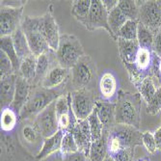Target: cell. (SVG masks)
Wrapping results in <instances>:
<instances>
[{"instance_id":"cell-1","label":"cell","mask_w":161,"mask_h":161,"mask_svg":"<svg viewBox=\"0 0 161 161\" xmlns=\"http://www.w3.org/2000/svg\"><path fill=\"white\" fill-rule=\"evenodd\" d=\"M62 95L64 94L58 88L57 89H46L42 86L35 87L34 89H32L30 97L19 114L20 120L36 118L42 110L48 107Z\"/></svg>"},{"instance_id":"cell-2","label":"cell","mask_w":161,"mask_h":161,"mask_svg":"<svg viewBox=\"0 0 161 161\" xmlns=\"http://www.w3.org/2000/svg\"><path fill=\"white\" fill-rule=\"evenodd\" d=\"M138 132L134 127L116 124L109 131L107 138L108 154L113 156L122 150H133L134 146L139 144Z\"/></svg>"},{"instance_id":"cell-3","label":"cell","mask_w":161,"mask_h":161,"mask_svg":"<svg viewBox=\"0 0 161 161\" xmlns=\"http://www.w3.org/2000/svg\"><path fill=\"white\" fill-rule=\"evenodd\" d=\"M85 55L79 40L71 34H63L60 37L59 46L55 52L58 65L71 69Z\"/></svg>"},{"instance_id":"cell-4","label":"cell","mask_w":161,"mask_h":161,"mask_svg":"<svg viewBox=\"0 0 161 161\" xmlns=\"http://www.w3.org/2000/svg\"><path fill=\"white\" fill-rule=\"evenodd\" d=\"M40 23L41 17H25L20 26L27 39L31 53L36 57L51 50L40 31Z\"/></svg>"},{"instance_id":"cell-5","label":"cell","mask_w":161,"mask_h":161,"mask_svg":"<svg viewBox=\"0 0 161 161\" xmlns=\"http://www.w3.org/2000/svg\"><path fill=\"white\" fill-rule=\"evenodd\" d=\"M116 124L128 126H138L139 110L132 97L121 93L116 102Z\"/></svg>"},{"instance_id":"cell-6","label":"cell","mask_w":161,"mask_h":161,"mask_svg":"<svg viewBox=\"0 0 161 161\" xmlns=\"http://www.w3.org/2000/svg\"><path fill=\"white\" fill-rule=\"evenodd\" d=\"M70 106L77 121L87 120L95 111L96 99L91 91L87 89L75 90L69 93Z\"/></svg>"},{"instance_id":"cell-7","label":"cell","mask_w":161,"mask_h":161,"mask_svg":"<svg viewBox=\"0 0 161 161\" xmlns=\"http://www.w3.org/2000/svg\"><path fill=\"white\" fill-rule=\"evenodd\" d=\"M70 75L76 90L87 89L96 76V65L89 56L84 55L70 69Z\"/></svg>"},{"instance_id":"cell-8","label":"cell","mask_w":161,"mask_h":161,"mask_svg":"<svg viewBox=\"0 0 161 161\" xmlns=\"http://www.w3.org/2000/svg\"><path fill=\"white\" fill-rule=\"evenodd\" d=\"M22 7L5 6L1 7L0 12V33L1 37L12 36L21 26Z\"/></svg>"},{"instance_id":"cell-9","label":"cell","mask_w":161,"mask_h":161,"mask_svg":"<svg viewBox=\"0 0 161 161\" xmlns=\"http://www.w3.org/2000/svg\"><path fill=\"white\" fill-rule=\"evenodd\" d=\"M34 125L43 139L54 135L57 131L60 130L55 110V101L36 117Z\"/></svg>"},{"instance_id":"cell-10","label":"cell","mask_w":161,"mask_h":161,"mask_svg":"<svg viewBox=\"0 0 161 161\" xmlns=\"http://www.w3.org/2000/svg\"><path fill=\"white\" fill-rule=\"evenodd\" d=\"M108 14L109 13L105 10L101 1H99V0H92L89 16H88L86 22L84 23V26L88 30L91 31L98 28H103L112 38L116 40L108 24Z\"/></svg>"},{"instance_id":"cell-11","label":"cell","mask_w":161,"mask_h":161,"mask_svg":"<svg viewBox=\"0 0 161 161\" xmlns=\"http://www.w3.org/2000/svg\"><path fill=\"white\" fill-rule=\"evenodd\" d=\"M40 31L47 42L49 48L56 52L59 46L61 35L59 33L58 24L50 12L46 13L42 17H41Z\"/></svg>"},{"instance_id":"cell-12","label":"cell","mask_w":161,"mask_h":161,"mask_svg":"<svg viewBox=\"0 0 161 161\" xmlns=\"http://www.w3.org/2000/svg\"><path fill=\"white\" fill-rule=\"evenodd\" d=\"M139 19L142 24L151 30H156L161 27V13L157 1H149L139 9Z\"/></svg>"},{"instance_id":"cell-13","label":"cell","mask_w":161,"mask_h":161,"mask_svg":"<svg viewBox=\"0 0 161 161\" xmlns=\"http://www.w3.org/2000/svg\"><path fill=\"white\" fill-rule=\"evenodd\" d=\"M72 135L75 137V140L77 144L79 152L83 153L88 156L92 146V136L90 125L88 123V120L77 121L75 125L70 130Z\"/></svg>"},{"instance_id":"cell-14","label":"cell","mask_w":161,"mask_h":161,"mask_svg":"<svg viewBox=\"0 0 161 161\" xmlns=\"http://www.w3.org/2000/svg\"><path fill=\"white\" fill-rule=\"evenodd\" d=\"M95 110L105 130H110L116 125V102L97 99Z\"/></svg>"},{"instance_id":"cell-15","label":"cell","mask_w":161,"mask_h":161,"mask_svg":"<svg viewBox=\"0 0 161 161\" xmlns=\"http://www.w3.org/2000/svg\"><path fill=\"white\" fill-rule=\"evenodd\" d=\"M31 91H32L31 84L18 75L16 93H14V100H13L10 107L16 111L19 116L21 112L22 108L26 104L29 97H30Z\"/></svg>"},{"instance_id":"cell-16","label":"cell","mask_w":161,"mask_h":161,"mask_svg":"<svg viewBox=\"0 0 161 161\" xmlns=\"http://www.w3.org/2000/svg\"><path fill=\"white\" fill-rule=\"evenodd\" d=\"M98 89L101 98L114 102V99L118 97V83L116 76L110 71H106L99 78Z\"/></svg>"},{"instance_id":"cell-17","label":"cell","mask_w":161,"mask_h":161,"mask_svg":"<svg viewBox=\"0 0 161 161\" xmlns=\"http://www.w3.org/2000/svg\"><path fill=\"white\" fill-rule=\"evenodd\" d=\"M18 80V74H13L4 77H1V84H0V101L1 107L11 106L14 100V93H16Z\"/></svg>"},{"instance_id":"cell-18","label":"cell","mask_w":161,"mask_h":161,"mask_svg":"<svg viewBox=\"0 0 161 161\" xmlns=\"http://www.w3.org/2000/svg\"><path fill=\"white\" fill-rule=\"evenodd\" d=\"M57 62L56 56H55V52L52 50H49L47 52L42 53V55H40L39 57H37V64H36V78H35V82L34 85L38 84V83H42V81L47 76V75L48 74V71L56 67L53 64H55Z\"/></svg>"},{"instance_id":"cell-19","label":"cell","mask_w":161,"mask_h":161,"mask_svg":"<svg viewBox=\"0 0 161 161\" xmlns=\"http://www.w3.org/2000/svg\"><path fill=\"white\" fill-rule=\"evenodd\" d=\"M70 75V69L60 67L59 65L52 68L47 76L43 78L41 86L46 89H57L59 88Z\"/></svg>"},{"instance_id":"cell-20","label":"cell","mask_w":161,"mask_h":161,"mask_svg":"<svg viewBox=\"0 0 161 161\" xmlns=\"http://www.w3.org/2000/svg\"><path fill=\"white\" fill-rule=\"evenodd\" d=\"M63 137H64V132L59 130V131H57L54 135L43 139L42 146L41 147V150L39 153L37 154L36 158L38 160H42L43 158L49 156L53 153L60 152Z\"/></svg>"},{"instance_id":"cell-21","label":"cell","mask_w":161,"mask_h":161,"mask_svg":"<svg viewBox=\"0 0 161 161\" xmlns=\"http://www.w3.org/2000/svg\"><path fill=\"white\" fill-rule=\"evenodd\" d=\"M116 41L118 42L120 56L122 58L123 62L125 63V65L126 66V68L133 66L137 52L140 47L137 41L130 42V41H125L122 39H117Z\"/></svg>"},{"instance_id":"cell-22","label":"cell","mask_w":161,"mask_h":161,"mask_svg":"<svg viewBox=\"0 0 161 161\" xmlns=\"http://www.w3.org/2000/svg\"><path fill=\"white\" fill-rule=\"evenodd\" d=\"M152 61H153L152 50L139 47V50L135 58L134 65L127 68L129 70V74L130 75L133 74L134 75L136 72L135 70H137V74H140V72H143V71H147L152 65Z\"/></svg>"},{"instance_id":"cell-23","label":"cell","mask_w":161,"mask_h":161,"mask_svg":"<svg viewBox=\"0 0 161 161\" xmlns=\"http://www.w3.org/2000/svg\"><path fill=\"white\" fill-rule=\"evenodd\" d=\"M108 131L104 129V133L102 137L92 143L91 149L88 154L89 161H104L105 157L108 154L107 149V138H108Z\"/></svg>"},{"instance_id":"cell-24","label":"cell","mask_w":161,"mask_h":161,"mask_svg":"<svg viewBox=\"0 0 161 161\" xmlns=\"http://www.w3.org/2000/svg\"><path fill=\"white\" fill-rule=\"evenodd\" d=\"M11 37L13 40L14 49H16V51H17V54L19 58L20 62L32 54L30 47H29V45H28L27 39H26L23 31H22L21 27L19 28Z\"/></svg>"},{"instance_id":"cell-25","label":"cell","mask_w":161,"mask_h":161,"mask_svg":"<svg viewBox=\"0 0 161 161\" xmlns=\"http://www.w3.org/2000/svg\"><path fill=\"white\" fill-rule=\"evenodd\" d=\"M36 64H37V57L31 54L21 61L19 70L18 75L28 81L31 85H34L36 78Z\"/></svg>"},{"instance_id":"cell-26","label":"cell","mask_w":161,"mask_h":161,"mask_svg":"<svg viewBox=\"0 0 161 161\" xmlns=\"http://www.w3.org/2000/svg\"><path fill=\"white\" fill-rule=\"evenodd\" d=\"M0 47H1L0 50H2L10 58V60L12 61V64L14 66V71H16V74H18L21 62L17 54L16 49H14L12 37L11 36L1 37V39H0Z\"/></svg>"},{"instance_id":"cell-27","label":"cell","mask_w":161,"mask_h":161,"mask_svg":"<svg viewBox=\"0 0 161 161\" xmlns=\"http://www.w3.org/2000/svg\"><path fill=\"white\" fill-rule=\"evenodd\" d=\"M19 116L18 113L12 109L10 106L2 108L1 116H0V126L4 132H11L17 126Z\"/></svg>"},{"instance_id":"cell-28","label":"cell","mask_w":161,"mask_h":161,"mask_svg":"<svg viewBox=\"0 0 161 161\" xmlns=\"http://www.w3.org/2000/svg\"><path fill=\"white\" fill-rule=\"evenodd\" d=\"M91 3L92 0H76L71 4V14L83 25L89 16Z\"/></svg>"},{"instance_id":"cell-29","label":"cell","mask_w":161,"mask_h":161,"mask_svg":"<svg viewBox=\"0 0 161 161\" xmlns=\"http://www.w3.org/2000/svg\"><path fill=\"white\" fill-rule=\"evenodd\" d=\"M137 42L140 47L153 49L154 36L151 29L146 27L141 22H138V32H137Z\"/></svg>"},{"instance_id":"cell-30","label":"cell","mask_w":161,"mask_h":161,"mask_svg":"<svg viewBox=\"0 0 161 161\" xmlns=\"http://www.w3.org/2000/svg\"><path fill=\"white\" fill-rule=\"evenodd\" d=\"M128 19L124 16V14L121 12V10L117 6L115 9H113L108 14V24L111 29L113 35L115 36L117 40V34L120 31V29L125 25V23Z\"/></svg>"},{"instance_id":"cell-31","label":"cell","mask_w":161,"mask_h":161,"mask_svg":"<svg viewBox=\"0 0 161 161\" xmlns=\"http://www.w3.org/2000/svg\"><path fill=\"white\" fill-rule=\"evenodd\" d=\"M138 90L143 99L147 103H150L157 91V88L153 80L150 76H146L139 82Z\"/></svg>"},{"instance_id":"cell-32","label":"cell","mask_w":161,"mask_h":161,"mask_svg":"<svg viewBox=\"0 0 161 161\" xmlns=\"http://www.w3.org/2000/svg\"><path fill=\"white\" fill-rule=\"evenodd\" d=\"M137 32H138L137 20H127L125 23V25L120 29L118 34H117V39L135 42L137 41Z\"/></svg>"},{"instance_id":"cell-33","label":"cell","mask_w":161,"mask_h":161,"mask_svg":"<svg viewBox=\"0 0 161 161\" xmlns=\"http://www.w3.org/2000/svg\"><path fill=\"white\" fill-rule=\"evenodd\" d=\"M87 120H88V123H89V125H90L92 142H96V141L99 140L104 133V126H103V125H102V123L100 122L96 110L89 116V118H88Z\"/></svg>"},{"instance_id":"cell-34","label":"cell","mask_w":161,"mask_h":161,"mask_svg":"<svg viewBox=\"0 0 161 161\" xmlns=\"http://www.w3.org/2000/svg\"><path fill=\"white\" fill-rule=\"evenodd\" d=\"M118 8L124 14L128 20H137L139 17V10L135 1L131 0H121L119 1Z\"/></svg>"},{"instance_id":"cell-35","label":"cell","mask_w":161,"mask_h":161,"mask_svg":"<svg viewBox=\"0 0 161 161\" xmlns=\"http://www.w3.org/2000/svg\"><path fill=\"white\" fill-rule=\"evenodd\" d=\"M78 152H79V150L77 147V144L75 140L74 135L71 133V131L64 133V137H63L62 145H61V150H60L61 154L63 156H65V155L75 153Z\"/></svg>"},{"instance_id":"cell-36","label":"cell","mask_w":161,"mask_h":161,"mask_svg":"<svg viewBox=\"0 0 161 161\" xmlns=\"http://www.w3.org/2000/svg\"><path fill=\"white\" fill-rule=\"evenodd\" d=\"M21 135L23 140L28 144H37L40 138H42L40 131L34 125H25L21 129Z\"/></svg>"},{"instance_id":"cell-37","label":"cell","mask_w":161,"mask_h":161,"mask_svg":"<svg viewBox=\"0 0 161 161\" xmlns=\"http://www.w3.org/2000/svg\"><path fill=\"white\" fill-rule=\"evenodd\" d=\"M13 74H16V71H14L12 61L2 50H0V75H1V77Z\"/></svg>"},{"instance_id":"cell-38","label":"cell","mask_w":161,"mask_h":161,"mask_svg":"<svg viewBox=\"0 0 161 161\" xmlns=\"http://www.w3.org/2000/svg\"><path fill=\"white\" fill-rule=\"evenodd\" d=\"M142 143L144 144L147 151L151 153H154L158 150L153 133L150 132V131H147V132H144L142 134Z\"/></svg>"},{"instance_id":"cell-39","label":"cell","mask_w":161,"mask_h":161,"mask_svg":"<svg viewBox=\"0 0 161 161\" xmlns=\"http://www.w3.org/2000/svg\"><path fill=\"white\" fill-rule=\"evenodd\" d=\"M161 111V86L157 88V91L151 100L150 103H148V112L150 114L155 115Z\"/></svg>"},{"instance_id":"cell-40","label":"cell","mask_w":161,"mask_h":161,"mask_svg":"<svg viewBox=\"0 0 161 161\" xmlns=\"http://www.w3.org/2000/svg\"><path fill=\"white\" fill-rule=\"evenodd\" d=\"M63 157H64L63 161H88V156L81 152L65 155Z\"/></svg>"},{"instance_id":"cell-41","label":"cell","mask_w":161,"mask_h":161,"mask_svg":"<svg viewBox=\"0 0 161 161\" xmlns=\"http://www.w3.org/2000/svg\"><path fill=\"white\" fill-rule=\"evenodd\" d=\"M153 50L155 53L161 57V32L157 33L154 36V43H153Z\"/></svg>"},{"instance_id":"cell-42","label":"cell","mask_w":161,"mask_h":161,"mask_svg":"<svg viewBox=\"0 0 161 161\" xmlns=\"http://www.w3.org/2000/svg\"><path fill=\"white\" fill-rule=\"evenodd\" d=\"M101 3H102V5H103V7L105 8V10L109 13L118 6L119 1L118 0H103V1H101Z\"/></svg>"},{"instance_id":"cell-43","label":"cell","mask_w":161,"mask_h":161,"mask_svg":"<svg viewBox=\"0 0 161 161\" xmlns=\"http://www.w3.org/2000/svg\"><path fill=\"white\" fill-rule=\"evenodd\" d=\"M153 136H154V139L156 142L157 149L161 150V126L155 130V132L153 133Z\"/></svg>"},{"instance_id":"cell-44","label":"cell","mask_w":161,"mask_h":161,"mask_svg":"<svg viewBox=\"0 0 161 161\" xmlns=\"http://www.w3.org/2000/svg\"><path fill=\"white\" fill-rule=\"evenodd\" d=\"M104 161H115V159H114V158H113L112 156H110L109 154H107V156L105 157Z\"/></svg>"},{"instance_id":"cell-45","label":"cell","mask_w":161,"mask_h":161,"mask_svg":"<svg viewBox=\"0 0 161 161\" xmlns=\"http://www.w3.org/2000/svg\"><path fill=\"white\" fill-rule=\"evenodd\" d=\"M158 70H159V72L161 74V57H160V59H159V63H158Z\"/></svg>"},{"instance_id":"cell-46","label":"cell","mask_w":161,"mask_h":161,"mask_svg":"<svg viewBox=\"0 0 161 161\" xmlns=\"http://www.w3.org/2000/svg\"><path fill=\"white\" fill-rule=\"evenodd\" d=\"M157 5H158V7H159L160 13H161V1H157Z\"/></svg>"},{"instance_id":"cell-47","label":"cell","mask_w":161,"mask_h":161,"mask_svg":"<svg viewBox=\"0 0 161 161\" xmlns=\"http://www.w3.org/2000/svg\"><path fill=\"white\" fill-rule=\"evenodd\" d=\"M137 161H149L147 158H141V159H139V160H137Z\"/></svg>"},{"instance_id":"cell-48","label":"cell","mask_w":161,"mask_h":161,"mask_svg":"<svg viewBox=\"0 0 161 161\" xmlns=\"http://www.w3.org/2000/svg\"><path fill=\"white\" fill-rule=\"evenodd\" d=\"M88 161H89V159H88Z\"/></svg>"}]
</instances>
